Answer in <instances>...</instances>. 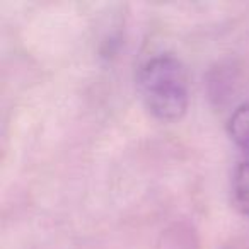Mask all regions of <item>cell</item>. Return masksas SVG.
Returning a JSON list of instances; mask_svg holds the SVG:
<instances>
[{
    "label": "cell",
    "instance_id": "6da1fadb",
    "mask_svg": "<svg viewBox=\"0 0 249 249\" xmlns=\"http://www.w3.org/2000/svg\"><path fill=\"white\" fill-rule=\"evenodd\" d=\"M140 97L152 116L176 121L184 116L190 104V86L184 65L173 55L149 58L137 73Z\"/></svg>",
    "mask_w": 249,
    "mask_h": 249
},
{
    "label": "cell",
    "instance_id": "7a4b0ae2",
    "mask_svg": "<svg viewBox=\"0 0 249 249\" xmlns=\"http://www.w3.org/2000/svg\"><path fill=\"white\" fill-rule=\"evenodd\" d=\"M227 132L235 145L249 156V103L241 104L232 111L227 123Z\"/></svg>",
    "mask_w": 249,
    "mask_h": 249
},
{
    "label": "cell",
    "instance_id": "3957f363",
    "mask_svg": "<svg viewBox=\"0 0 249 249\" xmlns=\"http://www.w3.org/2000/svg\"><path fill=\"white\" fill-rule=\"evenodd\" d=\"M232 201L242 215H249V159L237 164L232 174Z\"/></svg>",
    "mask_w": 249,
    "mask_h": 249
}]
</instances>
